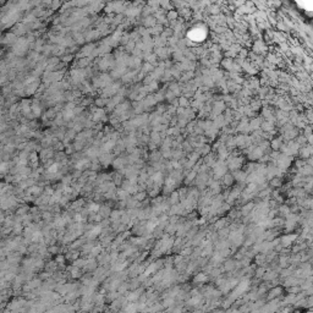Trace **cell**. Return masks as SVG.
<instances>
[{
  "label": "cell",
  "instance_id": "obj_1",
  "mask_svg": "<svg viewBox=\"0 0 313 313\" xmlns=\"http://www.w3.org/2000/svg\"><path fill=\"white\" fill-rule=\"evenodd\" d=\"M27 49V42L23 39V38H20L16 41V43L14 44V48H12V52L14 54L16 55H23V53L26 52Z\"/></svg>",
  "mask_w": 313,
  "mask_h": 313
},
{
  "label": "cell",
  "instance_id": "obj_2",
  "mask_svg": "<svg viewBox=\"0 0 313 313\" xmlns=\"http://www.w3.org/2000/svg\"><path fill=\"white\" fill-rule=\"evenodd\" d=\"M113 160H114V156L112 154H102V156H99V163L104 168H107L109 164H112Z\"/></svg>",
  "mask_w": 313,
  "mask_h": 313
},
{
  "label": "cell",
  "instance_id": "obj_3",
  "mask_svg": "<svg viewBox=\"0 0 313 313\" xmlns=\"http://www.w3.org/2000/svg\"><path fill=\"white\" fill-rule=\"evenodd\" d=\"M12 165H15L14 162H4V160H0V174H8Z\"/></svg>",
  "mask_w": 313,
  "mask_h": 313
},
{
  "label": "cell",
  "instance_id": "obj_4",
  "mask_svg": "<svg viewBox=\"0 0 313 313\" xmlns=\"http://www.w3.org/2000/svg\"><path fill=\"white\" fill-rule=\"evenodd\" d=\"M98 213L102 215V218H109V217H110V213H112V209H110L109 206H101Z\"/></svg>",
  "mask_w": 313,
  "mask_h": 313
},
{
  "label": "cell",
  "instance_id": "obj_5",
  "mask_svg": "<svg viewBox=\"0 0 313 313\" xmlns=\"http://www.w3.org/2000/svg\"><path fill=\"white\" fill-rule=\"evenodd\" d=\"M27 213H30V206H27V204L19 206L17 209L15 211V214H17V215H25Z\"/></svg>",
  "mask_w": 313,
  "mask_h": 313
},
{
  "label": "cell",
  "instance_id": "obj_6",
  "mask_svg": "<svg viewBox=\"0 0 313 313\" xmlns=\"http://www.w3.org/2000/svg\"><path fill=\"white\" fill-rule=\"evenodd\" d=\"M129 196H130V193L123 189L116 191V200H119V201H126L129 198Z\"/></svg>",
  "mask_w": 313,
  "mask_h": 313
},
{
  "label": "cell",
  "instance_id": "obj_7",
  "mask_svg": "<svg viewBox=\"0 0 313 313\" xmlns=\"http://www.w3.org/2000/svg\"><path fill=\"white\" fill-rule=\"evenodd\" d=\"M99 207H101V204L99 203H97V202H90L88 204H87V209L90 211V212H93V213H98L99 211Z\"/></svg>",
  "mask_w": 313,
  "mask_h": 313
},
{
  "label": "cell",
  "instance_id": "obj_8",
  "mask_svg": "<svg viewBox=\"0 0 313 313\" xmlns=\"http://www.w3.org/2000/svg\"><path fill=\"white\" fill-rule=\"evenodd\" d=\"M86 262H87V259L78 257L77 259H75V261H74V264H72V266H75V267H78V268H83V267L86 266Z\"/></svg>",
  "mask_w": 313,
  "mask_h": 313
},
{
  "label": "cell",
  "instance_id": "obj_9",
  "mask_svg": "<svg viewBox=\"0 0 313 313\" xmlns=\"http://www.w3.org/2000/svg\"><path fill=\"white\" fill-rule=\"evenodd\" d=\"M146 195H147V193H146L145 191H140V192L137 191V192L135 193V197H134V198H135V200H136V201L142 202V201H143V200H145V198H146Z\"/></svg>",
  "mask_w": 313,
  "mask_h": 313
},
{
  "label": "cell",
  "instance_id": "obj_10",
  "mask_svg": "<svg viewBox=\"0 0 313 313\" xmlns=\"http://www.w3.org/2000/svg\"><path fill=\"white\" fill-rule=\"evenodd\" d=\"M10 268V263L8 262V259H0V270H9Z\"/></svg>",
  "mask_w": 313,
  "mask_h": 313
},
{
  "label": "cell",
  "instance_id": "obj_11",
  "mask_svg": "<svg viewBox=\"0 0 313 313\" xmlns=\"http://www.w3.org/2000/svg\"><path fill=\"white\" fill-rule=\"evenodd\" d=\"M280 292H281V289H280V288H277V289H273V290H272V291H270V292H269L270 295H269V296H268V299H273V297H277V296H279Z\"/></svg>",
  "mask_w": 313,
  "mask_h": 313
},
{
  "label": "cell",
  "instance_id": "obj_12",
  "mask_svg": "<svg viewBox=\"0 0 313 313\" xmlns=\"http://www.w3.org/2000/svg\"><path fill=\"white\" fill-rule=\"evenodd\" d=\"M55 262L58 264H65V262H66V258L64 255H60V253H58V256L55 258Z\"/></svg>",
  "mask_w": 313,
  "mask_h": 313
},
{
  "label": "cell",
  "instance_id": "obj_13",
  "mask_svg": "<svg viewBox=\"0 0 313 313\" xmlns=\"http://www.w3.org/2000/svg\"><path fill=\"white\" fill-rule=\"evenodd\" d=\"M233 181H234V176H231V175H224V182H225V185H231L233 184Z\"/></svg>",
  "mask_w": 313,
  "mask_h": 313
},
{
  "label": "cell",
  "instance_id": "obj_14",
  "mask_svg": "<svg viewBox=\"0 0 313 313\" xmlns=\"http://www.w3.org/2000/svg\"><path fill=\"white\" fill-rule=\"evenodd\" d=\"M52 277V273H49V272H44V273H42V274H39V279L45 281V280H48L49 278Z\"/></svg>",
  "mask_w": 313,
  "mask_h": 313
},
{
  "label": "cell",
  "instance_id": "obj_15",
  "mask_svg": "<svg viewBox=\"0 0 313 313\" xmlns=\"http://www.w3.org/2000/svg\"><path fill=\"white\" fill-rule=\"evenodd\" d=\"M270 185H272L273 187H279L280 185H281V181H280V179H277V178H274V179L270 181Z\"/></svg>",
  "mask_w": 313,
  "mask_h": 313
},
{
  "label": "cell",
  "instance_id": "obj_16",
  "mask_svg": "<svg viewBox=\"0 0 313 313\" xmlns=\"http://www.w3.org/2000/svg\"><path fill=\"white\" fill-rule=\"evenodd\" d=\"M9 82V76H6L5 74L4 75H0V85L3 86V85H5V83H8Z\"/></svg>",
  "mask_w": 313,
  "mask_h": 313
},
{
  "label": "cell",
  "instance_id": "obj_17",
  "mask_svg": "<svg viewBox=\"0 0 313 313\" xmlns=\"http://www.w3.org/2000/svg\"><path fill=\"white\" fill-rule=\"evenodd\" d=\"M74 152H75V148H74V146L69 145V146H66V147H65V153H66V154H72Z\"/></svg>",
  "mask_w": 313,
  "mask_h": 313
},
{
  "label": "cell",
  "instance_id": "obj_18",
  "mask_svg": "<svg viewBox=\"0 0 313 313\" xmlns=\"http://www.w3.org/2000/svg\"><path fill=\"white\" fill-rule=\"evenodd\" d=\"M179 201V193L176 192V193H173V197H171V204H176V202Z\"/></svg>",
  "mask_w": 313,
  "mask_h": 313
},
{
  "label": "cell",
  "instance_id": "obj_19",
  "mask_svg": "<svg viewBox=\"0 0 313 313\" xmlns=\"http://www.w3.org/2000/svg\"><path fill=\"white\" fill-rule=\"evenodd\" d=\"M5 217H6V212H4V211H1V209H0V224L4 223Z\"/></svg>",
  "mask_w": 313,
  "mask_h": 313
},
{
  "label": "cell",
  "instance_id": "obj_20",
  "mask_svg": "<svg viewBox=\"0 0 313 313\" xmlns=\"http://www.w3.org/2000/svg\"><path fill=\"white\" fill-rule=\"evenodd\" d=\"M55 151H59V152H63V151H64V145H63L61 142L56 143V145H55Z\"/></svg>",
  "mask_w": 313,
  "mask_h": 313
},
{
  "label": "cell",
  "instance_id": "obj_21",
  "mask_svg": "<svg viewBox=\"0 0 313 313\" xmlns=\"http://www.w3.org/2000/svg\"><path fill=\"white\" fill-rule=\"evenodd\" d=\"M151 159H152V162H159L160 160V154L159 153H154Z\"/></svg>",
  "mask_w": 313,
  "mask_h": 313
},
{
  "label": "cell",
  "instance_id": "obj_22",
  "mask_svg": "<svg viewBox=\"0 0 313 313\" xmlns=\"http://www.w3.org/2000/svg\"><path fill=\"white\" fill-rule=\"evenodd\" d=\"M6 129H8V126H6L5 124H0V134H3Z\"/></svg>",
  "mask_w": 313,
  "mask_h": 313
},
{
  "label": "cell",
  "instance_id": "obj_23",
  "mask_svg": "<svg viewBox=\"0 0 313 313\" xmlns=\"http://www.w3.org/2000/svg\"><path fill=\"white\" fill-rule=\"evenodd\" d=\"M263 273H264V268H259L257 270V274H256V275H257V277H262Z\"/></svg>",
  "mask_w": 313,
  "mask_h": 313
},
{
  "label": "cell",
  "instance_id": "obj_24",
  "mask_svg": "<svg viewBox=\"0 0 313 313\" xmlns=\"http://www.w3.org/2000/svg\"><path fill=\"white\" fill-rule=\"evenodd\" d=\"M3 140H4V135L0 134V141H3Z\"/></svg>",
  "mask_w": 313,
  "mask_h": 313
}]
</instances>
